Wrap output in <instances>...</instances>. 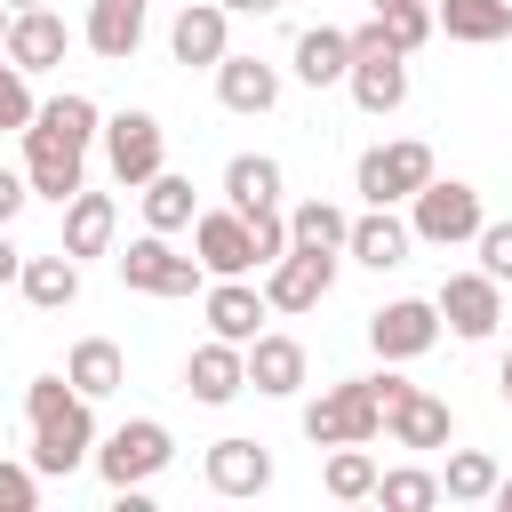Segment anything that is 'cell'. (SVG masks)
Masks as SVG:
<instances>
[{"mask_svg":"<svg viewBox=\"0 0 512 512\" xmlns=\"http://www.w3.org/2000/svg\"><path fill=\"white\" fill-rule=\"evenodd\" d=\"M24 424H32L40 480H64V472L96 464V400L72 392V376H32L24 384Z\"/></svg>","mask_w":512,"mask_h":512,"instance_id":"6da1fadb","label":"cell"},{"mask_svg":"<svg viewBox=\"0 0 512 512\" xmlns=\"http://www.w3.org/2000/svg\"><path fill=\"white\" fill-rule=\"evenodd\" d=\"M392 392H400L392 360H384V376H344V384H328L320 400H304V440H312V448H368V440L384 432Z\"/></svg>","mask_w":512,"mask_h":512,"instance_id":"7a4b0ae2","label":"cell"},{"mask_svg":"<svg viewBox=\"0 0 512 512\" xmlns=\"http://www.w3.org/2000/svg\"><path fill=\"white\" fill-rule=\"evenodd\" d=\"M432 176H440L432 144H424V136H392V144H368V152H360L352 192H360L368 208H408V200H416Z\"/></svg>","mask_w":512,"mask_h":512,"instance_id":"3957f363","label":"cell"},{"mask_svg":"<svg viewBox=\"0 0 512 512\" xmlns=\"http://www.w3.org/2000/svg\"><path fill=\"white\" fill-rule=\"evenodd\" d=\"M168 456H176V432H168L160 416H128V424H112V432L96 440V472H104V488H112V496H120V488L160 480V472H168Z\"/></svg>","mask_w":512,"mask_h":512,"instance_id":"277c9868","label":"cell"},{"mask_svg":"<svg viewBox=\"0 0 512 512\" xmlns=\"http://www.w3.org/2000/svg\"><path fill=\"white\" fill-rule=\"evenodd\" d=\"M480 224H488V208H480V192H472L464 176H432V184L408 200V232H416L424 248H472Z\"/></svg>","mask_w":512,"mask_h":512,"instance_id":"5b68a950","label":"cell"},{"mask_svg":"<svg viewBox=\"0 0 512 512\" xmlns=\"http://www.w3.org/2000/svg\"><path fill=\"white\" fill-rule=\"evenodd\" d=\"M112 264H120V288H136V296H200L208 288V272H200V256H176L168 248V232H136L128 248H112Z\"/></svg>","mask_w":512,"mask_h":512,"instance_id":"8992f818","label":"cell"},{"mask_svg":"<svg viewBox=\"0 0 512 512\" xmlns=\"http://www.w3.org/2000/svg\"><path fill=\"white\" fill-rule=\"evenodd\" d=\"M96 144H104L112 184H128V192H136V184H152V176L168 168V128H160L152 112H112Z\"/></svg>","mask_w":512,"mask_h":512,"instance_id":"52a82bcc","label":"cell"},{"mask_svg":"<svg viewBox=\"0 0 512 512\" xmlns=\"http://www.w3.org/2000/svg\"><path fill=\"white\" fill-rule=\"evenodd\" d=\"M440 328H448V320H440L432 296H392V304L368 312V352L400 368V360H424V352L440 344Z\"/></svg>","mask_w":512,"mask_h":512,"instance_id":"ba28073f","label":"cell"},{"mask_svg":"<svg viewBox=\"0 0 512 512\" xmlns=\"http://www.w3.org/2000/svg\"><path fill=\"white\" fill-rule=\"evenodd\" d=\"M432 304H440L448 336H464V344H488V336L504 328V280H496V272H480V264H472V272H448Z\"/></svg>","mask_w":512,"mask_h":512,"instance_id":"9c48e42d","label":"cell"},{"mask_svg":"<svg viewBox=\"0 0 512 512\" xmlns=\"http://www.w3.org/2000/svg\"><path fill=\"white\" fill-rule=\"evenodd\" d=\"M192 256L208 280H248L256 272V240H248V216L224 200V208H200L192 216Z\"/></svg>","mask_w":512,"mask_h":512,"instance_id":"30bf717a","label":"cell"},{"mask_svg":"<svg viewBox=\"0 0 512 512\" xmlns=\"http://www.w3.org/2000/svg\"><path fill=\"white\" fill-rule=\"evenodd\" d=\"M24 176H32V200H72L88 184V144L72 136H48V128H24Z\"/></svg>","mask_w":512,"mask_h":512,"instance_id":"8fae6325","label":"cell"},{"mask_svg":"<svg viewBox=\"0 0 512 512\" xmlns=\"http://www.w3.org/2000/svg\"><path fill=\"white\" fill-rule=\"evenodd\" d=\"M168 56L216 72V64L232 56V8H224V0H184L176 24H168Z\"/></svg>","mask_w":512,"mask_h":512,"instance_id":"7c38bea8","label":"cell"},{"mask_svg":"<svg viewBox=\"0 0 512 512\" xmlns=\"http://www.w3.org/2000/svg\"><path fill=\"white\" fill-rule=\"evenodd\" d=\"M328 288H336V256H320V248H288L280 264H264V304L272 312H312Z\"/></svg>","mask_w":512,"mask_h":512,"instance_id":"4fadbf2b","label":"cell"},{"mask_svg":"<svg viewBox=\"0 0 512 512\" xmlns=\"http://www.w3.org/2000/svg\"><path fill=\"white\" fill-rule=\"evenodd\" d=\"M184 392H192L200 408H224V400H240V392H248V344H232V336H208V344H192V360H184Z\"/></svg>","mask_w":512,"mask_h":512,"instance_id":"5bb4252c","label":"cell"},{"mask_svg":"<svg viewBox=\"0 0 512 512\" xmlns=\"http://www.w3.org/2000/svg\"><path fill=\"white\" fill-rule=\"evenodd\" d=\"M448 432H456V408L440 392H424V384L392 392V408H384V440L392 448H448Z\"/></svg>","mask_w":512,"mask_h":512,"instance_id":"9a60e30c","label":"cell"},{"mask_svg":"<svg viewBox=\"0 0 512 512\" xmlns=\"http://www.w3.org/2000/svg\"><path fill=\"white\" fill-rule=\"evenodd\" d=\"M200 472H208L216 496H264V488H272V448L248 440V432H224V440L200 456Z\"/></svg>","mask_w":512,"mask_h":512,"instance_id":"2e32d148","label":"cell"},{"mask_svg":"<svg viewBox=\"0 0 512 512\" xmlns=\"http://www.w3.org/2000/svg\"><path fill=\"white\" fill-rule=\"evenodd\" d=\"M200 320H208V336L256 344L264 320H272V304H264V288H248V280H208V288H200Z\"/></svg>","mask_w":512,"mask_h":512,"instance_id":"e0dca14e","label":"cell"},{"mask_svg":"<svg viewBox=\"0 0 512 512\" xmlns=\"http://www.w3.org/2000/svg\"><path fill=\"white\" fill-rule=\"evenodd\" d=\"M344 88H352V104H360L368 120H392V112L408 104V56H400V48H376V56H352V72H344Z\"/></svg>","mask_w":512,"mask_h":512,"instance_id":"ac0fdd59","label":"cell"},{"mask_svg":"<svg viewBox=\"0 0 512 512\" xmlns=\"http://www.w3.org/2000/svg\"><path fill=\"white\" fill-rule=\"evenodd\" d=\"M304 376H312V360H304V344H296V336L264 328V336L248 344V392H264V400H296V392H304Z\"/></svg>","mask_w":512,"mask_h":512,"instance_id":"d6986e66","label":"cell"},{"mask_svg":"<svg viewBox=\"0 0 512 512\" xmlns=\"http://www.w3.org/2000/svg\"><path fill=\"white\" fill-rule=\"evenodd\" d=\"M64 48H72V24H64L56 8H24V16L8 24V48H0V56H8L16 72H56Z\"/></svg>","mask_w":512,"mask_h":512,"instance_id":"ffe728a7","label":"cell"},{"mask_svg":"<svg viewBox=\"0 0 512 512\" xmlns=\"http://www.w3.org/2000/svg\"><path fill=\"white\" fill-rule=\"evenodd\" d=\"M216 104L224 112H240V120H256V112H272L280 104V64H264V56H224L216 64Z\"/></svg>","mask_w":512,"mask_h":512,"instance_id":"44dd1931","label":"cell"},{"mask_svg":"<svg viewBox=\"0 0 512 512\" xmlns=\"http://www.w3.org/2000/svg\"><path fill=\"white\" fill-rule=\"evenodd\" d=\"M112 240H120V208H112V192H88V184H80V192L64 200V240H56V248L88 264V256H112Z\"/></svg>","mask_w":512,"mask_h":512,"instance_id":"7402d4cb","label":"cell"},{"mask_svg":"<svg viewBox=\"0 0 512 512\" xmlns=\"http://www.w3.org/2000/svg\"><path fill=\"white\" fill-rule=\"evenodd\" d=\"M408 248H416V232H408V216H400V208H360V216H352V240H344V256H352V264L392 272V264H408Z\"/></svg>","mask_w":512,"mask_h":512,"instance_id":"603a6c76","label":"cell"},{"mask_svg":"<svg viewBox=\"0 0 512 512\" xmlns=\"http://www.w3.org/2000/svg\"><path fill=\"white\" fill-rule=\"evenodd\" d=\"M288 72H296L304 88H344V72H352V32H336V24H304L296 48H288Z\"/></svg>","mask_w":512,"mask_h":512,"instance_id":"cb8c5ba5","label":"cell"},{"mask_svg":"<svg viewBox=\"0 0 512 512\" xmlns=\"http://www.w3.org/2000/svg\"><path fill=\"white\" fill-rule=\"evenodd\" d=\"M80 40H88L104 64H128V56L144 48V0H88Z\"/></svg>","mask_w":512,"mask_h":512,"instance_id":"d4e9b609","label":"cell"},{"mask_svg":"<svg viewBox=\"0 0 512 512\" xmlns=\"http://www.w3.org/2000/svg\"><path fill=\"white\" fill-rule=\"evenodd\" d=\"M16 288H24V304H32V312H72V304H80V256H64V248L24 256Z\"/></svg>","mask_w":512,"mask_h":512,"instance_id":"484cf974","label":"cell"},{"mask_svg":"<svg viewBox=\"0 0 512 512\" xmlns=\"http://www.w3.org/2000/svg\"><path fill=\"white\" fill-rule=\"evenodd\" d=\"M64 376H72V392H88V400H112V392L128 384V352H120L112 336H80V344L64 352Z\"/></svg>","mask_w":512,"mask_h":512,"instance_id":"4316f807","label":"cell"},{"mask_svg":"<svg viewBox=\"0 0 512 512\" xmlns=\"http://www.w3.org/2000/svg\"><path fill=\"white\" fill-rule=\"evenodd\" d=\"M432 8H440V32L464 40V48L512 40V0H432Z\"/></svg>","mask_w":512,"mask_h":512,"instance_id":"83f0119b","label":"cell"},{"mask_svg":"<svg viewBox=\"0 0 512 512\" xmlns=\"http://www.w3.org/2000/svg\"><path fill=\"white\" fill-rule=\"evenodd\" d=\"M136 200H144V232H192V216H200V200H192V176H176V168H160L152 184H136Z\"/></svg>","mask_w":512,"mask_h":512,"instance_id":"f1b7e54d","label":"cell"},{"mask_svg":"<svg viewBox=\"0 0 512 512\" xmlns=\"http://www.w3.org/2000/svg\"><path fill=\"white\" fill-rule=\"evenodd\" d=\"M224 200L248 216V208H280V160L272 152H232L224 160Z\"/></svg>","mask_w":512,"mask_h":512,"instance_id":"f546056e","label":"cell"},{"mask_svg":"<svg viewBox=\"0 0 512 512\" xmlns=\"http://www.w3.org/2000/svg\"><path fill=\"white\" fill-rule=\"evenodd\" d=\"M344 240H352V216H344L336 200H296V208H288V248L344 256Z\"/></svg>","mask_w":512,"mask_h":512,"instance_id":"4dcf8cb0","label":"cell"},{"mask_svg":"<svg viewBox=\"0 0 512 512\" xmlns=\"http://www.w3.org/2000/svg\"><path fill=\"white\" fill-rule=\"evenodd\" d=\"M496 480H504V472H496V456H488V448H456V456H448V472H440V496H448V504H488V496H496Z\"/></svg>","mask_w":512,"mask_h":512,"instance_id":"1f68e13d","label":"cell"},{"mask_svg":"<svg viewBox=\"0 0 512 512\" xmlns=\"http://www.w3.org/2000/svg\"><path fill=\"white\" fill-rule=\"evenodd\" d=\"M32 128H48V136H72V144H96V136H104V112H96V96L64 88V96H48V104H40V120H32Z\"/></svg>","mask_w":512,"mask_h":512,"instance_id":"d6a6232c","label":"cell"},{"mask_svg":"<svg viewBox=\"0 0 512 512\" xmlns=\"http://www.w3.org/2000/svg\"><path fill=\"white\" fill-rule=\"evenodd\" d=\"M320 488H328L336 504H368V496H376V456H368V448H328Z\"/></svg>","mask_w":512,"mask_h":512,"instance_id":"836d02e7","label":"cell"},{"mask_svg":"<svg viewBox=\"0 0 512 512\" xmlns=\"http://www.w3.org/2000/svg\"><path fill=\"white\" fill-rule=\"evenodd\" d=\"M376 504H384V512H432V504H440V472L392 464V472H376Z\"/></svg>","mask_w":512,"mask_h":512,"instance_id":"e575fe53","label":"cell"},{"mask_svg":"<svg viewBox=\"0 0 512 512\" xmlns=\"http://www.w3.org/2000/svg\"><path fill=\"white\" fill-rule=\"evenodd\" d=\"M32 120H40V104H32V72H16V64L0 56V128H16V136H24Z\"/></svg>","mask_w":512,"mask_h":512,"instance_id":"d590c367","label":"cell"},{"mask_svg":"<svg viewBox=\"0 0 512 512\" xmlns=\"http://www.w3.org/2000/svg\"><path fill=\"white\" fill-rule=\"evenodd\" d=\"M248 240H256V272L288 256V208H248Z\"/></svg>","mask_w":512,"mask_h":512,"instance_id":"8d00e7d4","label":"cell"},{"mask_svg":"<svg viewBox=\"0 0 512 512\" xmlns=\"http://www.w3.org/2000/svg\"><path fill=\"white\" fill-rule=\"evenodd\" d=\"M32 504H40V464H32V456H24V464L0 456V512H32Z\"/></svg>","mask_w":512,"mask_h":512,"instance_id":"74e56055","label":"cell"},{"mask_svg":"<svg viewBox=\"0 0 512 512\" xmlns=\"http://www.w3.org/2000/svg\"><path fill=\"white\" fill-rule=\"evenodd\" d=\"M472 248H480V272H496V280L512 288V216H488Z\"/></svg>","mask_w":512,"mask_h":512,"instance_id":"f35d334b","label":"cell"},{"mask_svg":"<svg viewBox=\"0 0 512 512\" xmlns=\"http://www.w3.org/2000/svg\"><path fill=\"white\" fill-rule=\"evenodd\" d=\"M24 200H32V176H24V168H0V224H16Z\"/></svg>","mask_w":512,"mask_h":512,"instance_id":"ab89813d","label":"cell"},{"mask_svg":"<svg viewBox=\"0 0 512 512\" xmlns=\"http://www.w3.org/2000/svg\"><path fill=\"white\" fill-rule=\"evenodd\" d=\"M16 272H24V248H16L8 224H0V288H16Z\"/></svg>","mask_w":512,"mask_h":512,"instance_id":"60d3db41","label":"cell"},{"mask_svg":"<svg viewBox=\"0 0 512 512\" xmlns=\"http://www.w3.org/2000/svg\"><path fill=\"white\" fill-rule=\"evenodd\" d=\"M232 16H272V8H288V0H224Z\"/></svg>","mask_w":512,"mask_h":512,"instance_id":"b9f144b4","label":"cell"},{"mask_svg":"<svg viewBox=\"0 0 512 512\" xmlns=\"http://www.w3.org/2000/svg\"><path fill=\"white\" fill-rule=\"evenodd\" d=\"M488 504H496V512H512V472L496 480V496H488Z\"/></svg>","mask_w":512,"mask_h":512,"instance_id":"7bdbcfd3","label":"cell"},{"mask_svg":"<svg viewBox=\"0 0 512 512\" xmlns=\"http://www.w3.org/2000/svg\"><path fill=\"white\" fill-rule=\"evenodd\" d=\"M496 392H504V408H512V352H504V368H496Z\"/></svg>","mask_w":512,"mask_h":512,"instance_id":"ee69618b","label":"cell"},{"mask_svg":"<svg viewBox=\"0 0 512 512\" xmlns=\"http://www.w3.org/2000/svg\"><path fill=\"white\" fill-rule=\"evenodd\" d=\"M8 24H16V8H8V0H0V48H8Z\"/></svg>","mask_w":512,"mask_h":512,"instance_id":"f6af8a7d","label":"cell"},{"mask_svg":"<svg viewBox=\"0 0 512 512\" xmlns=\"http://www.w3.org/2000/svg\"><path fill=\"white\" fill-rule=\"evenodd\" d=\"M8 8H16V16H24V8H48V0H8Z\"/></svg>","mask_w":512,"mask_h":512,"instance_id":"bcb514c9","label":"cell"},{"mask_svg":"<svg viewBox=\"0 0 512 512\" xmlns=\"http://www.w3.org/2000/svg\"><path fill=\"white\" fill-rule=\"evenodd\" d=\"M504 320H512V288H504Z\"/></svg>","mask_w":512,"mask_h":512,"instance_id":"7dc6e473","label":"cell"},{"mask_svg":"<svg viewBox=\"0 0 512 512\" xmlns=\"http://www.w3.org/2000/svg\"><path fill=\"white\" fill-rule=\"evenodd\" d=\"M368 8H392V0H368Z\"/></svg>","mask_w":512,"mask_h":512,"instance_id":"c3c4849f","label":"cell"},{"mask_svg":"<svg viewBox=\"0 0 512 512\" xmlns=\"http://www.w3.org/2000/svg\"><path fill=\"white\" fill-rule=\"evenodd\" d=\"M144 8H152V0H144Z\"/></svg>","mask_w":512,"mask_h":512,"instance_id":"681fc988","label":"cell"}]
</instances>
